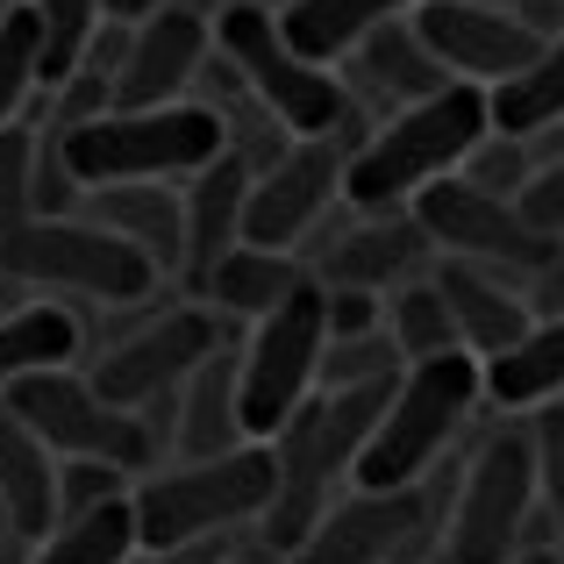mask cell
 Instances as JSON below:
<instances>
[{
	"label": "cell",
	"mask_w": 564,
	"mask_h": 564,
	"mask_svg": "<svg viewBox=\"0 0 564 564\" xmlns=\"http://www.w3.org/2000/svg\"><path fill=\"white\" fill-rule=\"evenodd\" d=\"M486 129H494V100H486V86H471V79H451L443 94L379 115V129H365V143L350 151L344 200L358 207V215L414 207V193L465 165L471 143H479Z\"/></svg>",
	"instance_id": "6da1fadb"
},
{
	"label": "cell",
	"mask_w": 564,
	"mask_h": 564,
	"mask_svg": "<svg viewBox=\"0 0 564 564\" xmlns=\"http://www.w3.org/2000/svg\"><path fill=\"white\" fill-rule=\"evenodd\" d=\"M79 186L122 180H193L229 151V122L215 100H165V108H100L86 122H51Z\"/></svg>",
	"instance_id": "7a4b0ae2"
},
{
	"label": "cell",
	"mask_w": 564,
	"mask_h": 564,
	"mask_svg": "<svg viewBox=\"0 0 564 564\" xmlns=\"http://www.w3.org/2000/svg\"><path fill=\"white\" fill-rule=\"evenodd\" d=\"M215 43H221V57L243 72V86L293 129V137H344L350 151L365 143V129H358L365 115H358V100H350V86L336 79L322 57H307L301 43L279 29V14L264 8V0H229V8L215 14Z\"/></svg>",
	"instance_id": "3957f363"
},
{
	"label": "cell",
	"mask_w": 564,
	"mask_h": 564,
	"mask_svg": "<svg viewBox=\"0 0 564 564\" xmlns=\"http://www.w3.org/2000/svg\"><path fill=\"white\" fill-rule=\"evenodd\" d=\"M486 400V358L479 350H443V358H414L400 372L393 400H386L372 443H365L350 486H422L436 471V457L457 443V429L471 422V408Z\"/></svg>",
	"instance_id": "277c9868"
},
{
	"label": "cell",
	"mask_w": 564,
	"mask_h": 564,
	"mask_svg": "<svg viewBox=\"0 0 564 564\" xmlns=\"http://www.w3.org/2000/svg\"><path fill=\"white\" fill-rule=\"evenodd\" d=\"M279 494V451L264 436L215 457H186L180 471H158L137 486V529L143 551H180L200 536H229L243 522H264Z\"/></svg>",
	"instance_id": "5b68a950"
},
{
	"label": "cell",
	"mask_w": 564,
	"mask_h": 564,
	"mask_svg": "<svg viewBox=\"0 0 564 564\" xmlns=\"http://www.w3.org/2000/svg\"><path fill=\"white\" fill-rule=\"evenodd\" d=\"M0 272L22 279V286H57V293H79V301L100 307H129V301H151L158 272L129 236L100 229L94 215H29L0 229Z\"/></svg>",
	"instance_id": "8992f818"
},
{
	"label": "cell",
	"mask_w": 564,
	"mask_h": 564,
	"mask_svg": "<svg viewBox=\"0 0 564 564\" xmlns=\"http://www.w3.org/2000/svg\"><path fill=\"white\" fill-rule=\"evenodd\" d=\"M536 443L529 429H486L471 451L457 500L443 514V557L436 564H508L536 522Z\"/></svg>",
	"instance_id": "52a82bcc"
},
{
	"label": "cell",
	"mask_w": 564,
	"mask_h": 564,
	"mask_svg": "<svg viewBox=\"0 0 564 564\" xmlns=\"http://www.w3.org/2000/svg\"><path fill=\"white\" fill-rule=\"evenodd\" d=\"M322 350H329V286L307 279L301 293L250 322L243 344V429L272 443L301 400H315L322 386Z\"/></svg>",
	"instance_id": "ba28073f"
},
{
	"label": "cell",
	"mask_w": 564,
	"mask_h": 564,
	"mask_svg": "<svg viewBox=\"0 0 564 564\" xmlns=\"http://www.w3.org/2000/svg\"><path fill=\"white\" fill-rule=\"evenodd\" d=\"M8 408L22 414L57 457H108V465H122V471L151 465V429L137 422V408H115L94 379H72L65 365L14 379Z\"/></svg>",
	"instance_id": "9c48e42d"
},
{
	"label": "cell",
	"mask_w": 564,
	"mask_h": 564,
	"mask_svg": "<svg viewBox=\"0 0 564 564\" xmlns=\"http://www.w3.org/2000/svg\"><path fill=\"white\" fill-rule=\"evenodd\" d=\"M414 215H422L436 258H471V264H494V272H536L564 243V236H543L529 221L522 200H500V193L471 186L465 172H443L436 186H422Z\"/></svg>",
	"instance_id": "30bf717a"
},
{
	"label": "cell",
	"mask_w": 564,
	"mask_h": 564,
	"mask_svg": "<svg viewBox=\"0 0 564 564\" xmlns=\"http://www.w3.org/2000/svg\"><path fill=\"white\" fill-rule=\"evenodd\" d=\"M344 172H350V143L344 137H293L286 151L250 180L243 243L293 250L322 215H329V200H344Z\"/></svg>",
	"instance_id": "8fae6325"
},
{
	"label": "cell",
	"mask_w": 564,
	"mask_h": 564,
	"mask_svg": "<svg viewBox=\"0 0 564 564\" xmlns=\"http://www.w3.org/2000/svg\"><path fill=\"white\" fill-rule=\"evenodd\" d=\"M436 494L429 486H358L350 500H336L315 522V536L301 543L286 564H393L408 557L422 536H436Z\"/></svg>",
	"instance_id": "7c38bea8"
},
{
	"label": "cell",
	"mask_w": 564,
	"mask_h": 564,
	"mask_svg": "<svg viewBox=\"0 0 564 564\" xmlns=\"http://www.w3.org/2000/svg\"><path fill=\"white\" fill-rule=\"evenodd\" d=\"M215 350H221L215 315H200V307H172V315L143 322V329H129L122 344L100 350L94 386L115 400V408H143V400L186 386L207 358H215Z\"/></svg>",
	"instance_id": "4fadbf2b"
},
{
	"label": "cell",
	"mask_w": 564,
	"mask_h": 564,
	"mask_svg": "<svg viewBox=\"0 0 564 564\" xmlns=\"http://www.w3.org/2000/svg\"><path fill=\"white\" fill-rule=\"evenodd\" d=\"M414 29H422L429 51L443 57V72H451V79H471V86L514 79V72L536 65L543 43H551L514 8H494V0H422V8H414Z\"/></svg>",
	"instance_id": "5bb4252c"
},
{
	"label": "cell",
	"mask_w": 564,
	"mask_h": 564,
	"mask_svg": "<svg viewBox=\"0 0 564 564\" xmlns=\"http://www.w3.org/2000/svg\"><path fill=\"white\" fill-rule=\"evenodd\" d=\"M272 451H279V494H272V508H264V536H272L279 557H293L315 536L322 514L336 508V479H350V471L336 465V451H329L322 400H301V408L279 422Z\"/></svg>",
	"instance_id": "9a60e30c"
},
{
	"label": "cell",
	"mask_w": 564,
	"mask_h": 564,
	"mask_svg": "<svg viewBox=\"0 0 564 564\" xmlns=\"http://www.w3.org/2000/svg\"><path fill=\"white\" fill-rule=\"evenodd\" d=\"M215 65V22L193 8H158L129 29L122 72H115V108H165L186 100V86Z\"/></svg>",
	"instance_id": "2e32d148"
},
{
	"label": "cell",
	"mask_w": 564,
	"mask_h": 564,
	"mask_svg": "<svg viewBox=\"0 0 564 564\" xmlns=\"http://www.w3.org/2000/svg\"><path fill=\"white\" fill-rule=\"evenodd\" d=\"M429 258H436V243H429L422 215H414V207H386L379 221H365V229L336 236V250L315 264V279H322V286L393 293V286H408V279H422Z\"/></svg>",
	"instance_id": "e0dca14e"
},
{
	"label": "cell",
	"mask_w": 564,
	"mask_h": 564,
	"mask_svg": "<svg viewBox=\"0 0 564 564\" xmlns=\"http://www.w3.org/2000/svg\"><path fill=\"white\" fill-rule=\"evenodd\" d=\"M250 180H258V165H250L243 151H221L215 165L193 172V186H186V279H193V286H200L236 243H243Z\"/></svg>",
	"instance_id": "ac0fdd59"
},
{
	"label": "cell",
	"mask_w": 564,
	"mask_h": 564,
	"mask_svg": "<svg viewBox=\"0 0 564 564\" xmlns=\"http://www.w3.org/2000/svg\"><path fill=\"white\" fill-rule=\"evenodd\" d=\"M443 286V301H451L457 329H465V350H479V358H500L508 344H522L529 336V301L522 286H508L514 272H494V264H471V258H436L429 264Z\"/></svg>",
	"instance_id": "d6986e66"
},
{
	"label": "cell",
	"mask_w": 564,
	"mask_h": 564,
	"mask_svg": "<svg viewBox=\"0 0 564 564\" xmlns=\"http://www.w3.org/2000/svg\"><path fill=\"white\" fill-rule=\"evenodd\" d=\"M0 514H8V536L43 543L57 529V451L22 422V414L0 400Z\"/></svg>",
	"instance_id": "ffe728a7"
},
{
	"label": "cell",
	"mask_w": 564,
	"mask_h": 564,
	"mask_svg": "<svg viewBox=\"0 0 564 564\" xmlns=\"http://www.w3.org/2000/svg\"><path fill=\"white\" fill-rule=\"evenodd\" d=\"M86 215L100 229L129 236L158 272H186V200L165 180H122V186H86Z\"/></svg>",
	"instance_id": "44dd1931"
},
{
	"label": "cell",
	"mask_w": 564,
	"mask_h": 564,
	"mask_svg": "<svg viewBox=\"0 0 564 564\" xmlns=\"http://www.w3.org/2000/svg\"><path fill=\"white\" fill-rule=\"evenodd\" d=\"M358 79L372 86V94H386V115H393V108H408V100L443 94L451 72L429 51V36L414 29V14H393L386 29H372V36L358 43Z\"/></svg>",
	"instance_id": "7402d4cb"
},
{
	"label": "cell",
	"mask_w": 564,
	"mask_h": 564,
	"mask_svg": "<svg viewBox=\"0 0 564 564\" xmlns=\"http://www.w3.org/2000/svg\"><path fill=\"white\" fill-rule=\"evenodd\" d=\"M250 443L243 429V358H207L200 372L186 379V408H180V451L186 457H215Z\"/></svg>",
	"instance_id": "603a6c76"
},
{
	"label": "cell",
	"mask_w": 564,
	"mask_h": 564,
	"mask_svg": "<svg viewBox=\"0 0 564 564\" xmlns=\"http://www.w3.org/2000/svg\"><path fill=\"white\" fill-rule=\"evenodd\" d=\"M307 264L293 258V250H264V243H236L229 258L215 264V272L200 279V293H215V307L221 315H272L279 301H286V293H301L307 286Z\"/></svg>",
	"instance_id": "cb8c5ba5"
},
{
	"label": "cell",
	"mask_w": 564,
	"mask_h": 564,
	"mask_svg": "<svg viewBox=\"0 0 564 564\" xmlns=\"http://www.w3.org/2000/svg\"><path fill=\"white\" fill-rule=\"evenodd\" d=\"M414 8H422V0H286V8H279V29H286L307 57L336 65V57H350L372 29H386L393 14H414Z\"/></svg>",
	"instance_id": "d4e9b609"
},
{
	"label": "cell",
	"mask_w": 564,
	"mask_h": 564,
	"mask_svg": "<svg viewBox=\"0 0 564 564\" xmlns=\"http://www.w3.org/2000/svg\"><path fill=\"white\" fill-rule=\"evenodd\" d=\"M129 551H143L137 494H115V500H94V508L65 514V522L29 551V564H129Z\"/></svg>",
	"instance_id": "484cf974"
},
{
	"label": "cell",
	"mask_w": 564,
	"mask_h": 564,
	"mask_svg": "<svg viewBox=\"0 0 564 564\" xmlns=\"http://www.w3.org/2000/svg\"><path fill=\"white\" fill-rule=\"evenodd\" d=\"M557 393H564V315L529 322L522 344L486 358V400L494 408H543Z\"/></svg>",
	"instance_id": "4316f807"
},
{
	"label": "cell",
	"mask_w": 564,
	"mask_h": 564,
	"mask_svg": "<svg viewBox=\"0 0 564 564\" xmlns=\"http://www.w3.org/2000/svg\"><path fill=\"white\" fill-rule=\"evenodd\" d=\"M486 100H494V129L543 143L564 122V36L543 43V57H536V65H522L514 79L486 86Z\"/></svg>",
	"instance_id": "83f0119b"
},
{
	"label": "cell",
	"mask_w": 564,
	"mask_h": 564,
	"mask_svg": "<svg viewBox=\"0 0 564 564\" xmlns=\"http://www.w3.org/2000/svg\"><path fill=\"white\" fill-rule=\"evenodd\" d=\"M79 358V322L65 307H14L0 315V393L29 372H51V365Z\"/></svg>",
	"instance_id": "f1b7e54d"
},
{
	"label": "cell",
	"mask_w": 564,
	"mask_h": 564,
	"mask_svg": "<svg viewBox=\"0 0 564 564\" xmlns=\"http://www.w3.org/2000/svg\"><path fill=\"white\" fill-rule=\"evenodd\" d=\"M386 329L400 336L408 365L414 358H443V350H465V329H457V315H451V301H443L436 272L393 286V301H386Z\"/></svg>",
	"instance_id": "f546056e"
},
{
	"label": "cell",
	"mask_w": 564,
	"mask_h": 564,
	"mask_svg": "<svg viewBox=\"0 0 564 564\" xmlns=\"http://www.w3.org/2000/svg\"><path fill=\"white\" fill-rule=\"evenodd\" d=\"M36 22H43V94H57L86 65L108 14H100V0H36Z\"/></svg>",
	"instance_id": "4dcf8cb0"
},
{
	"label": "cell",
	"mask_w": 564,
	"mask_h": 564,
	"mask_svg": "<svg viewBox=\"0 0 564 564\" xmlns=\"http://www.w3.org/2000/svg\"><path fill=\"white\" fill-rule=\"evenodd\" d=\"M43 86V22H36V0H14L0 14V129L22 115V100Z\"/></svg>",
	"instance_id": "1f68e13d"
},
{
	"label": "cell",
	"mask_w": 564,
	"mask_h": 564,
	"mask_svg": "<svg viewBox=\"0 0 564 564\" xmlns=\"http://www.w3.org/2000/svg\"><path fill=\"white\" fill-rule=\"evenodd\" d=\"M400 372H408V350L386 322L358 336H329V350H322V393L329 386H365V379H400Z\"/></svg>",
	"instance_id": "d6a6232c"
},
{
	"label": "cell",
	"mask_w": 564,
	"mask_h": 564,
	"mask_svg": "<svg viewBox=\"0 0 564 564\" xmlns=\"http://www.w3.org/2000/svg\"><path fill=\"white\" fill-rule=\"evenodd\" d=\"M457 172H465L471 186L500 193V200H522V193H529V180L543 172V158H536V143H529V137H508V129H486V137L471 143V158H465Z\"/></svg>",
	"instance_id": "836d02e7"
},
{
	"label": "cell",
	"mask_w": 564,
	"mask_h": 564,
	"mask_svg": "<svg viewBox=\"0 0 564 564\" xmlns=\"http://www.w3.org/2000/svg\"><path fill=\"white\" fill-rule=\"evenodd\" d=\"M36 215V137L22 122L0 129V229Z\"/></svg>",
	"instance_id": "e575fe53"
},
{
	"label": "cell",
	"mask_w": 564,
	"mask_h": 564,
	"mask_svg": "<svg viewBox=\"0 0 564 564\" xmlns=\"http://www.w3.org/2000/svg\"><path fill=\"white\" fill-rule=\"evenodd\" d=\"M529 443H536V479L543 500H551V522L564 529V393L529 408Z\"/></svg>",
	"instance_id": "d590c367"
},
{
	"label": "cell",
	"mask_w": 564,
	"mask_h": 564,
	"mask_svg": "<svg viewBox=\"0 0 564 564\" xmlns=\"http://www.w3.org/2000/svg\"><path fill=\"white\" fill-rule=\"evenodd\" d=\"M115 494H129V486H122V465H108V457H72V465H57V508L65 514L94 508V500H115ZM65 514H57V522H65Z\"/></svg>",
	"instance_id": "8d00e7d4"
},
{
	"label": "cell",
	"mask_w": 564,
	"mask_h": 564,
	"mask_svg": "<svg viewBox=\"0 0 564 564\" xmlns=\"http://www.w3.org/2000/svg\"><path fill=\"white\" fill-rule=\"evenodd\" d=\"M522 207H529V221H536L543 236H564V151H557V158H543V172L529 180Z\"/></svg>",
	"instance_id": "74e56055"
},
{
	"label": "cell",
	"mask_w": 564,
	"mask_h": 564,
	"mask_svg": "<svg viewBox=\"0 0 564 564\" xmlns=\"http://www.w3.org/2000/svg\"><path fill=\"white\" fill-rule=\"evenodd\" d=\"M522 301H529V315H564V243L551 250V258L536 264V272H522Z\"/></svg>",
	"instance_id": "f35d334b"
},
{
	"label": "cell",
	"mask_w": 564,
	"mask_h": 564,
	"mask_svg": "<svg viewBox=\"0 0 564 564\" xmlns=\"http://www.w3.org/2000/svg\"><path fill=\"white\" fill-rule=\"evenodd\" d=\"M158 8H172V0H100V14L108 22H122V29H137V22H151Z\"/></svg>",
	"instance_id": "ab89813d"
},
{
	"label": "cell",
	"mask_w": 564,
	"mask_h": 564,
	"mask_svg": "<svg viewBox=\"0 0 564 564\" xmlns=\"http://www.w3.org/2000/svg\"><path fill=\"white\" fill-rule=\"evenodd\" d=\"M508 564H564V551H543V543H536V551H514Z\"/></svg>",
	"instance_id": "60d3db41"
},
{
	"label": "cell",
	"mask_w": 564,
	"mask_h": 564,
	"mask_svg": "<svg viewBox=\"0 0 564 564\" xmlns=\"http://www.w3.org/2000/svg\"><path fill=\"white\" fill-rule=\"evenodd\" d=\"M0 529H8V514H0Z\"/></svg>",
	"instance_id": "b9f144b4"
}]
</instances>
